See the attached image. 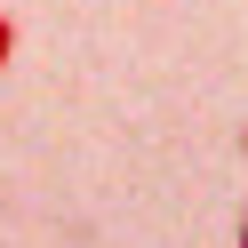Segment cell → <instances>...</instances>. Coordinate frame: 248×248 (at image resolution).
<instances>
[{
	"instance_id": "cell-1",
	"label": "cell",
	"mask_w": 248,
	"mask_h": 248,
	"mask_svg": "<svg viewBox=\"0 0 248 248\" xmlns=\"http://www.w3.org/2000/svg\"><path fill=\"white\" fill-rule=\"evenodd\" d=\"M8 48H16V32H8V16H0V64H8Z\"/></svg>"
},
{
	"instance_id": "cell-2",
	"label": "cell",
	"mask_w": 248,
	"mask_h": 248,
	"mask_svg": "<svg viewBox=\"0 0 248 248\" xmlns=\"http://www.w3.org/2000/svg\"><path fill=\"white\" fill-rule=\"evenodd\" d=\"M240 248H248V216H240Z\"/></svg>"
},
{
	"instance_id": "cell-3",
	"label": "cell",
	"mask_w": 248,
	"mask_h": 248,
	"mask_svg": "<svg viewBox=\"0 0 248 248\" xmlns=\"http://www.w3.org/2000/svg\"><path fill=\"white\" fill-rule=\"evenodd\" d=\"M240 152H248V136H240Z\"/></svg>"
}]
</instances>
